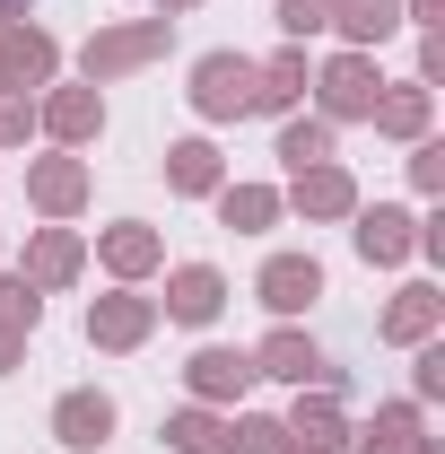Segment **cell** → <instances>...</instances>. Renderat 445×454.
Segmentation results:
<instances>
[{
  "instance_id": "cell-1",
  "label": "cell",
  "mask_w": 445,
  "mask_h": 454,
  "mask_svg": "<svg viewBox=\"0 0 445 454\" xmlns=\"http://www.w3.org/2000/svg\"><path fill=\"white\" fill-rule=\"evenodd\" d=\"M175 53V18H122V27H97L88 44H79V79L88 88H113V79H131V70H149V61Z\"/></svg>"
},
{
  "instance_id": "cell-2",
  "label": "cell",
  "mask_w": 445,
  "mask_h": 454,
  "mask_svg": "<svg viewBox=\"0 0 445 454\" xmlns=\"http://www.w3.org/2000/svg\"><path fill=\"white\" fill-rule=\"evenodd\" d=\"M192 114L201 122H245L254 114V97H262V61L254 53H236V44H219V53H201L192 61Z\"/></svg>"
},
{
  "instance_id": "cell-3",
  "label": "cell",
  "mask_w": 445,
  "mask_h": 454,
  "mask_svg": "<svg viewBox=\"0 0 445 454\" xmlns=\"http://www.w3.org/2000/svg\"><path fill=\"white\" fill-rule=\"evenodd\" d=\"M376 97H385L376 53H349V44H340V53L315 70V114H324L332 131H340V122H367V114H376Z\"/></svg>"
},
{
  "instance_id": "cell-4",
  "label": "cell",
  "mask_w": 445,
  "mask_h": 454,
  "mask_svg": "<svg viewBox=\"0 0 445 454\" xmlns=\"http://www.w3.org/2000/svg\"><path fill=\"white\" fill-rule=\"evenodd\" d=\"M245 394H254V349H236V340H201V349L183 358V402H201V411H236Z\"/></svg>"
},
{
  "instance_id": "cell-5",
  "label": "cell",
  "mask_w": 445,
  "mask_h": 454,
  "mask_svg": "<svg viewBox=\"0 0 445 454\" xmlns=\"http://www.w3.org/2000/svg\"><path fill=\"white\" fill-rule=\"evenodd\" d=\"M349 245H358L367 271H402V262L419 254V210H402V201H358V210H349Z\"/></svg>"
},
{
  "instance_id": "cell-6",
  "label": "cell",
  "mask_w": 445,
  "mask_h": 454,
  "mask_svg": "<svg viewBox=\"0 0 445 454\" xmlns=\"http://www.w3.org/2000/svg\"><path fill=\"white\" fill-rule=\"evenodd\" d=\"M53 79H61V35H53V27H35V18H9V27H0V88L44 97Z\"/></svg>"
},
{
  "instance_id": "cell-7",
  "label": "cell",
  "mask_w": 445,
  "mask_h": 454,
  "mask_svg": "<svg viewBox=\"0 0 445 454\" xmlns=\"http://www.w3.org/2000/svg\"><path fill=\"white\" fill-rule=\"evenodd\" d=\"M35 131H44V140H53V149H97V140H105V88H88V79H79V88H44V97H35Z\"/></svg>"
},
{
  "instance_id": "cell-8",
  "label": "cell",
  "mask_w": 445,
  "mask_h": 454,
  "mask_svg": "<svg viewBox=\"0 0 445 454\" xmlns=\"http://www.w3.org/2000/svg\"><path fill=\"white\" fill-rule=\"evenodd\" d=\"M254 376H279V385H332V394H349V376H340L332 358L315 349V333H297V324H271V333H262Z\"/></svg>"
},
{
  "instance_id": "cell-9",
  "label": "cell",
  "mask_w": 445,
  "mask_h": 454,
  "mask_svg": "<svg viewBox=\"0 0 445 454\" xmlns=\"http://www.w3.org/2000/svg\"><path fill=\"white\" fill-rule=\"evenodd\" d=\"M88 192H97V175L79 149H53V158H27V201H35V219H79L88 210Z\"/></svg>"
},
{
  "instance_id": "cell-10",
  "label": "cell",
  "mask_w": 445,
  "mask_h": 454,
  "mask_svg": "<svg viewBox=\"0 0 445 454\" xmlns=\"http://www.w3.org/2000/svg\"><path fill=\"white\" fill-rule=\"evenodd\" d=\"M158 333V297H140V288H105V297H88V340L113 349V358H131V349H149Z\"/></svg>"
},
{
  "instance_id": "cell-11",
  "label": "cell",
  "mask_w": 445,
  "mask_h": 454,
  "mask_svg": "<svg viewBox=\"0 0 445 454\" xmlns=\"http://www.w3.org/2000/svg\"><path fill=\"white\" fill-rule=\"evenodd\" d=\"M79 271H88V236H79V227H61V219L27 227V254H18V280H27V288L53 297V288H70Z\"/></svg>"
},
{
  "instance_id": "cell-12",
  "label": "cell",
  "mask_w": 445,
  "mask_h": 454,
  "mask_svg": "<svg viewBox=\"0 0 445 454\" xmlns=\"http://www.w3.org/2000/svg\"><path fill=\"white\" fill-rule=\"evenodd\" d=\"M279 210H297L306 227H332V219L358 210V175L340 167V158H324V167H306V175L279 184Z\"/></svg>"
},
{
  "instance_id": "cell-13",
  "label": "cell",
  "mask_w": 445,
  "mask_h": 454,
  "mask_svg": "<svg viewBox=\"0 0 445 454\" xmlns=\"http://www.w3.org/2000/svg\"><path fill=\"white\" fill-rule=\"evenodd\" d=\"M219 315H227V271H219V262H175L167 297H158V324L201 333V324H219Z\"/></svg>"
},
{
  "instance_id": "cell-14",
  "label": "cell",
  "mask_w": 445,
  "mask_h": 454,
  "mask_svg": "<svg viewBox=\"0 0 445 454\" xmlns=\"http://www.w3.org/2000/svg\"><path fill=\"white\" fill-rule=\"evenodd\" d=\"M97 262L113 271V288H140L149 271H167V236L149 219H113V227H97Z\"/></svg>"
},
{
  "instance_id": "cell-15",
  "label": "cell",
  "mask_w": 445,
  "mask_h": 454,
  "mask_svg": "<svg viewBox=\"0 0 445 454\" xmlns=\"http://www.w3.org/2000/svg\"><path fill=\"white\" fill-rule=\"evenodd\" d=\"M288 446H315V454H340L349 446V402L332 394V385H297V402H288Z\"/></svg>"
},
{
  "instance_id": "cell-16",
  "label": "cell",
  "mask_w": 445,
  "mask_h": 454,
  "mask_svg": "<svg viewBox=\"0 0 445 454\" xmlns=\"http://www.w3.org/2000/svg\"><path fill=\"white\" fill-rule=\"evenodd\" d=\"M254 297L271 306L279 324H297V315L324 297V262H315V254H271V262L254 271Z\"/></svg>"
},
{
  "instance_id": "cell-17",
  "label": "cell",
  "mask_w": 445,
  "mask_h": 454,
  "mask_svg": "<svg viewBox=\"0 0 445 454\" xmlns=\"http://www.w3.org/2000/svg\"><path fill=\"white\" fill-rule=\"evenodd\" d=\"M113 419H122V411H113V394H105V385H70V394L53 402V437H61L70 454L113 446Z\"/></svg>"
},
{
  "instance_id": "cell-18",
  "label": "cell",
  "mask_w": 445,
  "mask_h": 454,
  "mask_svg": "<svg viewBox=\"0 0 445 454\" xmlns=\"http://www.w3.org/2000/svg\"><path fill=\"white\" fill-rule=\"evenodd\" d=\"M437 333H445V297L428 280L393 288V306L376 315V340H385V349H419V340H437Z\"/></svg>"
},
{
  "instance_id": "cell-19",
  "label": "cell",
  "mask_w": 445,
  "mask_h": 454,
  "mask_svg": "<svg viewBox=\"0 0 445 454\" xmlns=\"http://www.w3.org/2000/svg\"><path fill=\"white\" fill-rule=\"evenodd\" d=\"M367 122H376L385 140L410 149V140H428V131H437V88H419V79H385V97H376Z\"/></svg>"
},
{
  "instance_id": "cell-20",
  "label": "cell",
  "mask_w": 445,
  "mask_h": 454,
  "mask_svg": "<svg viewBox=\"0 0 445 454\" xmlns=\"http://www.w3.org/2000/svg\"><path fill=\"white\" fill-rule=\"evenodd\" d=\"M219 184H227L219 140H201V131H192V140H167V192L175 201H210Z\"/></svg>"
},
{
  "instance_id": "cell-21",
  "label": "cell",
  "mask_w": 445,
  "mask_h": 454,
  "mask_svg": "<svg viewBox=\"0 0 445 454\" xmlns=\"http://www.w3.org/2000/svg\"><path fill=\"white\" fill-rule=\"evenodd\" d=\"M410 437H428V411H419V402H376V419L349 428V446H340V454H402Z\"/></svg>"
},
{
  "instance_id": "cell-22",
  "label": "cell",
  "mask_w": 445,
  "mask_h": 454,
  "mask_svg": "<svg viewBox=\"0 0 445 454\" xmlns=\"http://www.w3.org/2000/svg\"><path fill=\"white\" fill-rule=\"evenodd\" d=\"M315 88V61H306V44H279L271 61H262V97H254V114H297V97Z\"/></svg>"
},
{
  "instance_id": "cell-23",
  "label": "cell",
  "mask_w": 445,
  "mask_h": 454,
  "mask_svg": "<svg viewBox=\"0 0 445 454\" xmlns=\"http://www.w3.org/2000/svg\"><path fill=\"white\" fill-rule=\"evenodd\" d=\"M332 35L349 53H376L385 35H402V0H332Z\"/></svg>"
},
{
  "instance_id": "cell-24",
  "label": "cell",
  "mask_w": 445,
  "mask_h": 454,
  "mask_svg": "<svg viewBox=\"0 0 445 454\" xmlns=\"http://www.w3.org/2000/svg\"><path fill=\"white\" fill-rule=\"evenodd\" d=\"M332 140H340V131L324 122V114H279V149H271V158H279L288 175H306V167H324V158H332Z\"/></svg>"
},
{
  "instance_id": "cell-25",
  "label": "cell",
  "mask_w": 445,
  "mask_h": 454,
  "mask_svg": "<svg viewBox=\"0 0 445 454\" xmlns=\"http://www.w3.org/2000/svg\"><path fill=\"white\" fill-rule=\"evenodd\" d=\"M210 201H219V227H236V236L279 227V184H219Z\"/></svg>"
},
{
  "instance_id": "cell-26",
  "label": "cell",
  "mask_w": 445,
  "mask_h": 454,
  "mask_svg": "<svg viewBox=\"0 0 445 454\" xmlns=\"http://www.w3.org/2000/svg\"><path fill=\"white\" fill-rule=\"evenodd\" d=\"M158 446H167V454H227V411H201V402H183V411H167Z\"/></svg>"
},
{
  "instance_id": "cell-27",
  "label": "cell",
  "mask_w": 445,
  "mask_h": 454,
  "mask_svg": "<svg viewBox=\"0 0 445 454\" xmlns=\"http://www.w3.org/2000/svg\"><path fill=\"white\" fill-rule=\"evenodd\" d=\"M227 454H288V428L271 411H227Z\"/></svg>"
},
{
  "instance_id": "cell-28",
  "label": "cell",
  "mask_w": 445,
  "mask_h": 454,
  "mask_svg": "<svg viewBox=\"0 0 445 454\" xmlns=\"http://www.w3.org/2000/svg\"><path fill=\"white\" fill-rule=\"evenodd\" d=\"M279 35L288 44H306V35H332V0H271Z\"/></svg>"
},
{
  "instance_id": "cell-29",
  "label": "cell",
  "mask_w": 445,
  "mask_h": 454,
  "mask_svg": "<svg viewBox=\"0 0 445 454\" xmlns=\"http://www.w3.org/2000/svg\"><path fill=\"white\" fill-rule=\"evenodd\" d=\"M0 324H9V333H35V324H44V288H27L18 271H0Z\"/></svg>"
},
{
  "instance_id": "cell-30",
  "label": "cell",
  "mask_w": 445,
  "mask_h": 454,
  "mask_svg": "<svg viewBox=\"0 0 445 454\" xmlns=\"http://www.w3.org/2000/svg\"><path fill=\"white\" fill-rule=\"evenodd\" d=\"M27 140H35V97L0 88V149H27Z\"/></svg>"
},
{
  "instance_id": "cell-31",
  "label": "cell",
  "mask_w": 445,
  "mask_h": 454,
  "mask_svg": "<svg viewBox=\"0 0 445 454\" xmlns=\"http://www.w3.org/2000/svg\"><path fill=\"white\" fill-rule=\"evenodd\" d=\"M445 394V340H419V358H410V402H437Z\"/></svg>"
},
{
  "instance_id": "cell-32",
  "label": "cell",
  "mask_w": 445,
  "mask_h": 454,
  "mask_svg": "<svg viewBox=\"0 0 445 454\" xmlns=\"http://www.w3.org/2000/svg\"><path fill=\"white\" fill-rule=\"evenodd\" d=\"M410 184H419V192H445V140H437V131L410 140Z\"/></svg>"
},
{
  "instance_id": "cell-33",
  "label": "cell",
  "mask_w": 445,
  "mask_h": 454,
  "mask_svg": "<svg viewBox=\"0 0 445 454\" xmlns=\"http://www.w3.org/2000/svg\"><path fill=\"white\" fill-rule=\"evenodd\" d=\"M419 88H445V27L419 35Z\"/></svg>"
},
{
  "instance_id": "cell-34",
  "label": "cell",
  "mask_w": 445,
  "mask_h": 454,
  "mask_svg": "<svg viewBox=\"0 0 445 454\" xmlns=\"http://www.w3.org/2000/svg\"><path fill=\"white\" fill-rule=\"evenodd\" d=\"M402 27H419V35L445 27V0H402Z\"/></svg>"
},
{
  "instance_id": "cell-35",
  "label": "cell",
  "mask_w": 445,
  "mask_h": 454,
  "mask_svg": "<svg viewBox=\"0 0 445 454\" xmlns=\"http://www.w3.org/2000/svg\"><path fill=\"white\" fill-rule=\"evenodd\" d=\"M27 340H35V333H9V324H0V376H18V367H27Z\"/></svg>"
},
{
  "instance_id": "cell-36",
  "label": "cell",
  "mask_w": 445,
  "mask_h": 454,
  "mask_svg": "<svg viewBox=\"0 0 445 454\" xmlns=\"http://www.w3.org/2000/svg\"><path fill=\"white\" fill-rule=\"evenodd\" d=\"M192 9H201V0H158V18H192Z\"/></svg>"
},
{
  "instance_id": "cell-37",
  "label": "cell",
  "mask_w": 445,
  "mask_h": 454,
  "mask_svg": "<svg viewBox=\"0 0 445 454\" xmlns=\"http://www.w3.org/2000/svg\"><path fill=\"white\" fill-rule=\"evenodd\" d=\"M402 454H445V437H410V446H402Z\"/></svg>"
},
{
  "instance_id": "cell-38",
  "label": "cell",
  "mask_w": 445,
  "mask_h": 454,
  "mask_svg": "<svg viewBox=\"0 0 445 454\" xmlns=\"http://www.w3.org/2000/svg\"><path fill=\"white\" fill-rule=\"evenodd\" d=\"M9 18H27V9H18V0H0V27H9Z\"/></svg>"
},
{
  "instance_id": "cell-39",
  "label": "cell",
  "mask_w": 445,
  "mask_h": 454,
  "mask_svg": "<svg viewBox=\"0 0 445 454\" xmlns=\"http://www.w3.org/2000/svg\"><path fill=\"white\" fill-rule=\"evenodd\" d=\"M288 454H315V446H288Z\"/></svg>"
},
{
  "instance_id": "cell-40",
  "label": "cell",
  "mask_w": 445,
  "mask_h": 454,
  "mask_svg": "<svg viewBox=\"0 0 445 454\" xmlns=\"http://www.w3.org/2000/svg\"><path fill=\"white\" fill-rule=\"evenodd\" d=\"M18 9H27V0H18Z\"/></svg>"
}]
</instances>
